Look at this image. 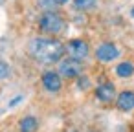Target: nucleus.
<instances>
[{"label": "nucleus", "mask_w": 134, "mask_h": 132, "mask_svg": "<svg viewBox=\"0 0 134 132\" xmlns=\"http://www.w3.org/2000/svg\"><path fill=\"white\" fill-rule=\"evenodd\" d=\"M130 15H132V17H134V8H132V11H130Z\"/></svg>", "instance_id": "2eb2a0df"}, {"label": "nucleus", "mask_w": 134, "mask_h": 132, "mask_svg": "<svg viewBox=\"0 0 134 132\" xmlns=\"http://www.w3.org/2000/svg\"><path fill=\"white\" fill-rule=\"evenodd\" d=\"M81 70H83L81 62L72 59V57H68L66 61H61V64H59V73L63 77H66V79H75L81 73Z\"/></svg>", "instance_id": "20e7f679"}, {"label": "nucleus", "mask_w": 134, "mask_h": 132, "mask_svg": "<svg viewBox=\"0 0 134 132\" xmlns=\"http://www.w3.org/2000/svg\"><path fill=\"white\" fill-rule=\"evenodd\" d=\"M64 48H66L68 57H72V59H75V61H83V59H86V57H88V51H90L88 44H86L85 41H81V39H74V41H70Z\"/></svg>", "instance_id": "7ed1b4c3"}, {"label": "nucleus", "mask_w": 134, "mask_h": 132, "mask_svg": "<svg viewBox=\"0 0 134 132\" xmlns=\"http://www.w3.org/2000/svg\"><path fill=\"white\" fill-rule=\"evenodd\" d=\"M42 86L48 90V92H59L63 83H61V73H55V72H46L42 75Z\"/></svg>", "instance_id": "423d86ee"}, {"label": "nucleus", "mask_w": 134, "mask_h": 132, "mask_svg": "<svg viewBox=\"0 0 134 132\" xmlns=\"http://www.w3.org/2000/svg\"><path fill=\"white\" fill-rule=\"evenodd\" d=\"M68 0H55V4H66Z\"/></svg>", "instance_id": "4468645a"}, {"label": "nucleus", "mask_w": 134, "mask_h": 132, "mask_svg": "<svg viewBox=\"0 0 134 132\" xmlns=\"http://www.w3.org/2000/svg\"><path fill=\"white\" fill-rule=\"evenodd\" d=\"M37 127H39V123H37V119H35V117H31V116L22 117V119H20V123H19L20 132H35V130H37Z\"/></svg>", "instance_id": "1a4fd4ad"}, {"label": "nucleus", "mask_w": 134, "mask_h": 132, "mask_svg": "<svg viewBox=\"0 0 134 132\" xmlns=\"http://www.w3.org/2000/svg\"><path fill=\"white\" fill-rule=\"evenodd\" d=\"M96 97H97L99 101H103V103H110V101L116 97V88H114V84H112V83H103V84H99L97 90H96Z\"/></svg>", "instance_id": "0eeeda50"}, {"label": "nucleus", "mask_w": 134, "mask_h": 132, "mask_svg": "<svg viewBox=\"0 0 134 132\" xmlns=\"http://www.w3.org/2000/svg\"><path fill=\"white\" fill-rule=\"evenodd\" d=\"M116 105H118V108L123 110V112L134 110V92H129V90L121 92V94L118 95V99H116Z\"/></svg>", "instance_id": "6e6552de"}, {"label": "nucleus", "mask_w": 134, "mask_h": 132, "mask_svg": "<svg viewBox=\"0 0 134 132\" xmlns=\"http://www.w3.org/2000/svg\"><path fill=\"white\" fill-rule=\"evenodd\" d=\"M66 48L57 41V39H42L37 37L30 42V53L33 59H37L39 62L44 64H52L61 61V57L64 55Z\"/></svg>", "instance_id": "f257e3e1"}, {"label": "nucleus", "mask_w": 134, "mask_h": 132, "mask_svg": "<svg viewBox=\"0 0 134 132\" xmlns=\"http://www.w3.org/2000/svg\"><path fill=\"white\" fill-rule=\"evenodd\" d=\"M8 75H9V64L0 62V79H6Z\"/></svg>", "instance_id": "f8f14e48"}, {"label": "nucleus", "mask_w": 134, "mask_h": 132, "mask_svg": "<svg viewBox=\"0 0 134 132\" xmlns=\"http://www.w3.org/2000/svg\"><path fill=\"white\" fill-rule=\"evenodd\" d=\"M79 83H81V84H79L81 88H85V86H88V79H81Z\"/></svg>", "instance_id": "ddd939ff"}, {"label": "nucleus", "mask_w": 134, "mask_h": 132, "mask_svg": "<svg viewBox=\"0 0 134 132\" xmlns=\"http://www.w3.org/2000/svg\"><path fill=\"white\" fill-rule=\"evenodd\" d=\"M39 28H41L44 33L57 35V33L63 31L64 20H63V17H61L59 13H55V11H46V13L41 17V20H39Z\"/></svg>", "instance_id": "f03ea898"}, {"label": "nucleus", "mask_w": 134, "mask_h": 132, "mask_svg": "<svg viewBox=\"0 0 134 132\" xmlns=\"http://www.w3.org/2000/svg\"><path fill=\"white\" fill-rule=\"evenodd\" d=\"M116 73H118L119 77H130V75L134 73V64H132V62H121V64H118Z\"/></svg>", "instance_id": "9d476101"}, {"label": "nucleus", "mask_w": 134, "mask_h": 132, "mask_svg": "<svg viewBox=\"0 0 134 132\" xmlns=\"http://www.w3.org/2000/svg\"><path fill=\"white\" fill-rule=\"evenodd\" d=\"M96 4V0H74V6L77 9H88Z\"/></svg>", "instance_id": "9b49d317"}, {"label": "nucleus", "mask_w": 134, "mask_h": 132, "mask_svg": "<svg viewBox=\"0 0 134 132\" xmlns=\"http://www.w3.org/2000/svg\"><path fill=\"white\" fill-rule=\"evenodd\" d=\"M118 55H119L118 48H116L114 44H110V42H105V44L97 46V50H96V59L101 61V62H110V61H114Z\"/></svg>", "instance_id": "39448f33"}]
</instances>
